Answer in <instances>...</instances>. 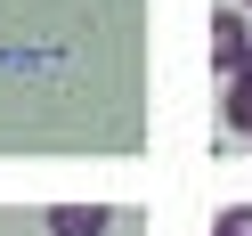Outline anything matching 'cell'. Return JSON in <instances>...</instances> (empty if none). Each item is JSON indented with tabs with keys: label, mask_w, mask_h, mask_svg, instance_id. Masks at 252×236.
<instances>
[{
	"label": "cell",
	"mask_w": 252,
	"mask_h": 236,
	"mask_svg": "<svg viewBox=\"0 0 252 236\" xmlns=\"http://www.w3.org/2000/svg\"><path fill=\"white\" fill-rule=\"evenodd\" d=\"M212 66H220V82L252 66V33H244V17H236V8H220V17H212Z\"/></svg>",
	"instance_id": "1"
},
{
	"label": "cell",
	"mask_w": 252,
	"mask_h": 236,
	"mask_svg": "<svg viewBox=\"0 0 252 236\" xmlns=\"http://www.w3.org/2000/svg\"><path fill=\"white\" fill-rule=\"evenodd\" d=\"M106 228H114L106 203H57L49 212V236H106Z\"/></svg>",
	"instance_id": "2"
},
{
	"label": "cell",
	"mask_w": 252,
	"mask_h": 236,
	"mask_svg": "<svg viewBox=\"0 0 252 236\" xmlns=\"http://www.w3.org/2000/svg\"><path fill=\"white\" fill-rule=\"evenodd\" d=\"M220 114H228V131H244V138H252V66H244V73H228V90H220Z\"/></svg>",
	"instance_id": "3"
},
{
	"label": "cell",
	"mask_w": 252,
	"mask_h": 236,
	"mask_svg": "<svg viewBox=\"0 0 252 236\" xmlns=\"http://www.w3.org/2000/svg\"><path fill=\"white\" fill-rule=\"evenodd\" d=\"M212 236H252V203H228V212L212 220Z\"/></svg>",
	"instance_id": "4"
}]
</instances>
